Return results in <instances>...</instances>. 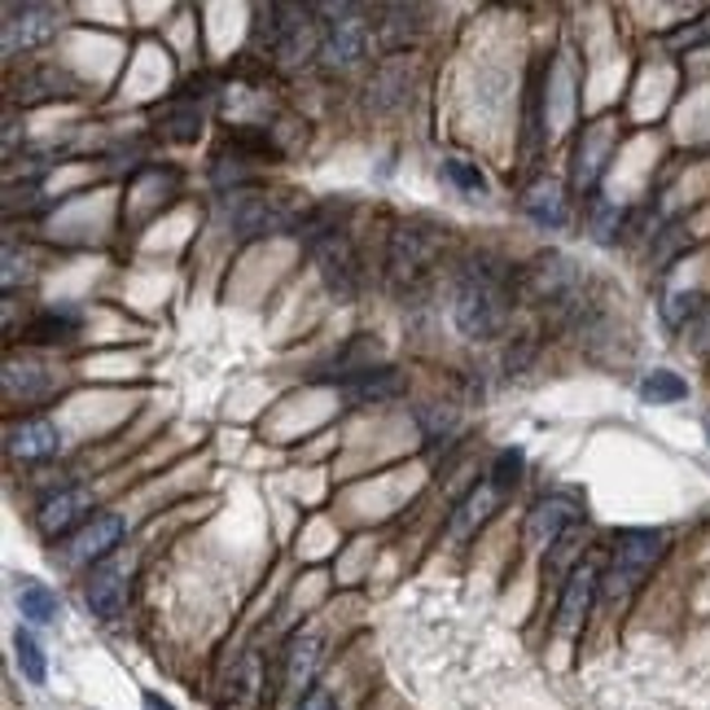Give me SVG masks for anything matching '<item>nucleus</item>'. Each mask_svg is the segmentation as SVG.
Returning <instances> with one entry per match:
<instances>
[{
	"label": "nucleus",
	"mask_w": 710,
	"mask_h": 710,
	"mask_svg": "<svg viewBox=\"0 0 710 710\" xmlns=\"http://www.w3.org/2000/svg\"><path fill=\"white\" fill-rule=\"evenodd\" d=\"M316 9H303V4H273L268 9V49L282 58V62H303L307 53H321V40L316 36V22H312Z\"/></svg>",
	"instance_id": "nucleus-4"
},
{
	"label": "nucleus",
	"mask_w": 710,
	"mask_h": 710,
	"mask_svg": "<svg viewBox=\"0 0 710 710\" xmlns=\"http://www.w3.org/2000/svg\"><path fill=\"white\" fill-rule=\"evenodd\" d=\"M233 224L246 233V237H259V233H273V228H285V211L268 198H241L233 207Z\"/></svg>",
	"instance_id": "nucleus-17"
},
{
	"label": "nucleus",
	"mask_w": 710,
	"mask_h": 710,
	"mask_svg": "<svg viewBox=\"0 0 710 710\" xmlns=\"http://www.w3.org/2000/svg\"><path fill=\"white\" fill-rule=\"evenodd\" d=\"M579 517H583V509H579L574 496H562V492L558 496H540L531 504V513H526L522 535H526L531 549H553V544H562L574 531Z\"/></svg>",
	"instance_id": "nucleus-6"
},
{
	"label": "nucleus",
	"mask_w": 710,
	"mask_h": 710,
	"mask_svg": "<svg viewBox=\"0 0 710 710\" xmlns=\"http://www.w3.org/2000/svg\"><path fill=\"white\" fill-rule=\"evenodd\" d=\"M325 13H334V22L325 27L321 58H325V67L352 71V67L364 62V53H368V22H359L347 4H343V9H325Z\"/></svg>",
	"instance_id": "nucleus-7"
},
{
	"label": "nucleus",
	"mask_w": 710,
	"mask_h": 710,
	"mask_svg": "<svg viewBox=\"0 0 710 710\" xmlns=\"http://www.w3.org/2000/svg\"><path fill=\"white\" fill-rule=\"evenodd\" d=\"M145 707H149V710H176L171 702H162L158 693H145Z\"/></svg>",
	"instance_id": "nucleus-34"
},
{
	"label": "nucleus",
	"mask_w": 710,
	"mask_h": 710,
	"mask_svg": "<svg viewBox=\"0 0 710 710\" xmlns=\"http://www.w3.org/2000/svg\"><path fill=\"white\" fill-rule=\"evenodd\" d=\"M417 422L426 426L430 438H443V434H452V430H456V417H452V413H443L438 404H426V408L417 413Z\"/></svg>",
	"instance_id": "nucleus-31"
},
{
	"label": "nucleus",
	"mask_w": 710,
	"mask_h": 710,
	"mask_svg": "<svg viewBox=\"0 0 710 710\" xmlns=\"http://www.w3.org/2000/svg\"><path fill=\"white\" fill-rule=\"evenodd\" d=\"M294 710H338V698L329 689H307V698H298Z\"/></svg>",
	"instance_id": "nucleus-33"
},
{
	"label": "nucleus",
	"mask_w": 710,
	"mask_h": 710,
	"mask_svg": "<svg viewBox=\"0 0 710 710\" xmlns=\"http://www.w3.org/2000/svg\"><path fill=\"white\" fill-rule=\"evenodd\" d=\"M513 289H509V277L504 273H492L483 264H470L456 282V303H452V316H456V329L465 338H496L509 321V303Z\"/></svg>",
	"instance_id": "nucleus-1"
},
{
	"label": "nucleus",
	"mask_w": 710,
	"mask_h": 710,
	"mask_svg": "<svg viewBox=\"0 0 710 710\" xmlns=\"http://www.w3.org/2000/svg\"><path fill=\"white\" fill-rule=\"evenodd\" d=\"M53 386H58V377H53L49 368H27V364H22V368H18V364L4 368V395H9V400H18V395H22V400H45Z\"/></svg>",
	"instance_id": "nucleus-21"
},
{
	"label": "nucleus",
	"mask_w": 710,
	"mask_h": 710,
	"mask_svg": "<svg viewBox=\"0 0 710 710\" xmlns=\"http://www.w3.org/2000/svg\"><path fill=\"white\" fill-rule=\"evenodd\" d=\"M605 154H610V124H596L588 132V141L579 145V167H574V185H596V176L605 171Z\"/></svg>",
	"instance_id": "nucleus-20"
},
{
	"label": "nucleus",
	"mask_w": 710,
	"mask_h": 710,
	"mask_svg": "<svg viewBox=\"0 0 710 710\" xmlns=\"http://www.w3.org/2000/svg\"><path fill=\"white\" fill-rule=\"evenodd\" d=\"M75 329H79V312L71 307H49V312H40L31 325H27V338L31 343H71Z\"/></svg>",
	"instance_id": "nucleus-22"
},
{
	"label": "nucleus",
	"mask_w": 710,
	"mask_h": 710,
	"mask_svg": "<svg viewBox=\"0 0 710 710\" xmlns=\"http://www.w3.org/2000/svg\"><path fill=\"white\" fill-rule=\"evenodd\" d=\"M426 259H430V246L422 241V233L400 228V233L391 237V259H386V268H391V282L395 285L417 282V277L426 273Z\"/></svg>",
	"instance_id": "nucleus-15"
},
{
	"label": "nucleus",
	"mask_w": 710,
	"mask_h": 710,
	"mask_svg": "<svg viewBox=\"0 0 710 710\" xmlns=\"http://www.w3.org/2000/svg\"><path fill=\"white\" fill-rule=\"evenodd\" d=\"M124 531H128V522H124L119 513H92V522H83L71 540H67V553H62L67 566H83V562L106 558L110 549H119Z\"/></svg>",
	"instance_id": "nucleus-10"
},
{
	"label": "nucleus",
	"mask_w": 710,
	"mask_h": 710,
	"mask_svg": "<svg viewBox=\"0 0 710 710\" xmlns=\"http://www.w3.org/2000/svg\"><path fill=\"white\" fill-rule=\"evenodd\" d=\"M92 509V500L88 492H79V487H67V492H58V496H49L40 504V513H36V526L53 540V535H67L75 522L83 517Z\"/></svg>",
	"instance_id": "nucleus-14"
},
{
	"label": "nucleus",
	"mask_w": 710,
	"mask_h": 710,
	"mask_svg": "<svg viewBox=\"0 0 710 710\" xmlns=\"http://www.w3.org/2000/svg\"><path fill=\"white\" fill-rule=\"evenodd\" d=\"M18 667H22V676L31 680V684H45L49 680V667H45V649L36 644V637L31 632H18Z\"/></svg>",
	"instance_id": "nucleus-27"
},
{
	"label": "nucleus",
	"mask_w": 710,
	"mask_h": 710,
	"mask_svg": "<svg viewBox=\"0 0 710 710\" xmlns=\"http://www.w3.org/2000/svg\"><path fill=\"white\" fill-rule=\"evenodd\" d=\"M662 544H667L662 531H619L610 566L601 570V596L605 601H623L640 579L653 570V562L662 558Z\"/></svg>",
	"instance_id": "nucleus-2"
},
{
	"label": "nucleus",
	"mask_w": 710,
	"mask_h": 710,
	"mask_svg": "<svg viewBox=\"0 0 710 710\" xmlns=\"http://www.w3.org/2000/svg\"><path fill=\"white\" fill-rule=\"evenodd\" d=\"M522 289H526V298H535V303H562L574 294V268H570L562 255H544V259H535L526 273H522Z\"/></svg>",
	"instance_id": "nucleus-12"
},
{
	"label": "nucleus",
	"mask_w": 710,
	"mask_h": 710,
	"mask_svg": "<svg viewBox=\"0 0 710 710\" xmlns=\"http://www.w3.org/2000/svg\"><path fill=\"white\" fill-rule=\"evenodd\" d=\"M316 667H321V637L303 632V637L289 640V649H285V680H282L285 693H294V698H307L303 689L312 684Z\"/></svg>",
	"instance_id": "nucleus-16"
},
{
	"label": "nucleus",
	"mask_w": 710,
	"mask_h": 710,
	"mask_svg": "<svg viewBox=\"0 0 710 710\" xmlns=\"http://www.w3.org/2000/svg\"><path fill=\"white\" fill-rule=\"evenodd\" d=\"M707 443H710V417H707Z\"/></svg>",
	"instance_id": "nucleus-35"
},
{
	"label": "nucleus",
	"mask_w": 710,
	"mask_h": 710,
	"mask_svg": "<svg viewBox=\"0 0 710 710\" xmlns=\"http://www.w3.org/2000/svg\"><path fill=\"white\" fill-rule=\"evenodd\" d=\"M58 31V9L49 4H4V27H0V49L4 58H18L22 49H36L53 40Z\"/></svg>",
	"instance_id": "nucleus-5"
},
{
	"label": "nucleus",
	"mask_w": 710,
	"mask_h": 710,
	"mask_svg": "<svg viewBox=\"0 0 710 710\" xmlns=\"http://www.w3.org/2000/svg\"><path fill=\"white\" fill-rule=\"evenodd\" d=\"M526 215L540 224V228H562L566 224V198H562V185L553 180H540L531 194H526Z\"/></svg>",
	"instance_id": "nucleus-18"
},
{
	"label": "nucleus",
	"mask_w": 710,
	"mask_h": 710,
	"mask_svg": "<svg viewBox=\"0 0 710 710\" xmlns=\"http://www.w3.org/2000/svg\"><path fill=\"white\" fill-rule=\"evenodd\" d=\"M18 610H22V619H31V623H58V596L45 588V583H36V579H22V588H18Z\"/></svg>",
	"instance_id": "nucleus-23"
},
{
	"label": "nucleus",
	"mask_w": 710,
	"mask_h": 710,
	"mask_svg": "<svg viewBox=\"0 0 710 710\" xmlns=\"http://www.w3.org/2000/svg\"><path fill=\"white\" fill-rule=\"evenodd\" d=\"M517 479H522V452L504 447V452L496 456V465H492V487L504 496V492H513V487H517Z\"/></svg>",
	"instance_id": "nucleus-29"
},
{
	"label": "nucleus",
	"mask_w": 710,
	"mask_h": 710,
	"mask_svg": "<svg viewBox=\"0 0 710 710\" xmlns=\"http://www.w3.org/2000/svg\"><path fill=\"white\" fill-rule=\"evenodd\" d=\"M83 601H88V610L97 619H119L124 605H128V570L119 562H101L92 570L88 588H83Z\"/></svg>",
	"instance_id": "nucleus-11"
},
{
	"label": "nucleus",
	"mask_w": 710,
	"mask_h": 710,
	"mask_svg": "<svg viewBox=\"0 0 710 710\" xmlns=\"http://www.w3.org/2000/svg\"><path fill=\"white\" fill-rule=\"evenodd\" d=\"M167 124H171V137H176V141H194V137L203 132V115H198V110H176Z\"/></svg>",
	"instance_id": "nucleus-32"
},
{
	"label": "nucleus",
	"mask_w": 710,
	"mask_h": 710,
	"mask_svg": "<svg viewBox=\"0 0 710 710\" xmlns=\"http://www.w3.org/2000/svg\"><path fill=\"white\" fill-rule=\"evenodd\" d=\"M18 88H27L31 92V101H49V97H62L58 88H67L75 97V79L67 71H58V67H45V71H36V75H27Z\"/></svg>",
	"instance_id": "nucleus-25"
},
{
	"label": "nucleus",
	"mask_w": 710,
	"mask_h": 710,
	"mask_svg": "<svg viewBox=\"0 0 710 710\" xmlns=\"http://www.w3.org/2000/svg\"><path fill=\"white\" fill-rule=\"evenodd\" d=\"M698 316H702V298L689 294V289H684V294H671V298L662 303V321H667L671 329H689Z\"/></svg>",
	"instance_id": "nucleus-26"
},
{
	"label": "nucleus",
	"mask_w": 710,
	"mask_h": 710,
	"mask_svg": "<svg viewBox=\"0 0 710 710\" xmlns=\"http://www.w3.org/2000/svg\"><path fill=\"white\" fill-rule=\"evenodd\" d=\"M4 443H9V456H18V461H45V456H58V447H62V434H58V426H53V422L27 417V422L9 426Z\"/></svg>",
	"instance_id": "nucleus-13"
},
{
	"label": "nucleus",
	"mask_w": 710,
	"mask_h": 710,
	"mask_svg": "<svg viewBox=\"0 0 710 710\" xmlns=\"http://www.w3.org/2000/svg\"><path fill=\"white\" fill-rule=\"evenodd\" d=\"M443 176H447L456 189H465V194H487V176H483L479 167L461 162V158H447V162H443Z\"/></svg>",
	"instance_id": "nucleus-28"
},
{
	"label": "nucleus",
	"mask_w": 710,
	"mask_h": 710,
	"mask_svg": "<svg viewBox=\"0 0 710 710\" xmlns=\"http://www.w3.org/2000/svg\"><path fill=\"white\" fill-rule=\"evenodd\" d=\"M640 395H644L649 404H680V400L689 395V382H684L680 373H671V368H653V373H644Z\"/></svg>",
	"instance_id": "nucleus-24"
},
{
	"label": "nucleus",
	"mask_w": 710,
	"mask_h": 710,
	"mask_svg": "<svg viewBox=\"0 0 710 710\" xmlns=\"http://www.w3.org/2000/svg\"><path fill=\"white\" fill-rule=\"evenodd\" d=\"M298 237H307L325 289L334 298H343V303L355 298V289H359V255H355L352 237L343 228H307V224H298Z\"/></svg>",
	"instance_id": "nucleus-3"
},
{
	"label": "nucleus",
	"mask_w": 710,
	"mask_h": 710,
	"mask_svg": "<svg viewBox=\"0 0 710 710\" xmlns=\"http://www.w3.org/2000/svg\"><path fill=\"white\" fill-rule=\"evenodd\" d=\"M596 592H601V566L596 562H583V566L570 570L566 583H562V601H558V637H574L583 628Z\"/></svg>",
	"instance_id": "nucleus-8"
},
{
	"label": "nucleus",
	"mask_w": 710,
	"mask_h": 710,
	"mask_svg": "<svg viewBox=\"0 0 710 710\" xmlns=\"http://www.w3.org/2000/svg\"><path fill=\"white\" fill-rule=\"evenodd\" d=\"M334 386H338L352 404H386V400H400V395H404V373L391 368V364H359V368H347Z\"/></svg>",
	"instance_id": "nucleus-9"
},
{
	"label": "nucleus",
	"mask_w": 710,
	"mask_h": 710,
	"mask_svg": "<svg viewBox=\"0 0 710 710\" xmlns=\"http://www.w3.org/2000/svg\"><path fill=\"white\" fill-rule=\"evenodd\" d=\"M500 492L492 487V483H483V487H474L470 496L461 500V509H456V517H452V535L456 540H465L474 526H483L487 517H492V509H496Z\"/></svg>",
	"instance_id": "nucleus-19"
},
{
	"label": "nucleus",
	"mask_w": 710,
	"mask_h": 710,
	"mask_svg": "<svg viewBox=\"0 0 710 710\" xmlns=\"http://www.w3.org/2000/svg\"><path fill=\"white\" fill-rule=\"evenodd\" d=\"M707 40H710V13L702 22H693V27L671 31V36H667V49H693V45H707Z\"/></svg>",
	"instance_id": "nucleus-30"
}]
</instances>
